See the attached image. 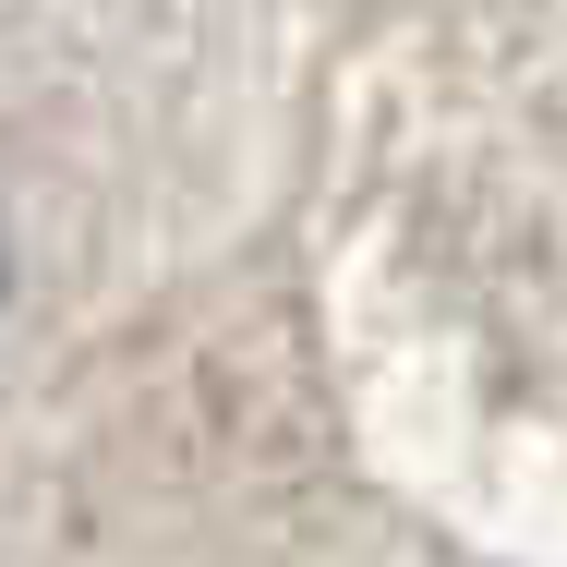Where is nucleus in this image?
Instances as JSON below:
<instances>
[{"label": "nucleus", "instance_id": "nucleus-1", "mask_svg": "<svg viewBox=\"0 0 567 567\" xmlns=\"http://www.w3.org/2000/svg\"><path fill=\"white\" fill-rule=\"evenodd\" d=\"M0 302H12V254H0Z\"/></svg>", "mask_w": 567, "mask_h": 567}]
</instances>
